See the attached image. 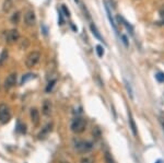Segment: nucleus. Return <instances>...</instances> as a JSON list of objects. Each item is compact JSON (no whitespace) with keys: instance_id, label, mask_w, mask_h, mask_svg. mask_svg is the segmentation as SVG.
<instances>
[{"instance_id":"f257e3e1","label":"nucleus","mask_w":164,"mask_h":163,"mask_svg":"<svg viewBox=\"0 0 164 163\" xmlns=\"http://www.w3.org/2000/svg\"><path fill=\"white\" fill-rule=\"evenodd\" d=\"M71 130H72L74 134H81L83 133L87 128V121L83 118H76L73 119V121L71 123V126H70Z\"/></svg>"},{"instance_id":"f03ea898","label":"nucleus","mask_w":164,"mask_h":163,"mask_svg":"<svg viewBox=\"0 0 164 163\" xmlns=\"http://www.w3.org/2000/svg\"><path fill=\"white\" fill-rule=\"evenodd\" d=\"M74 149H76L77 152L79 153H88L93 149V143L90 141H85V140H80V141H77L76 145H74Z\"/></svg>"},{"instance_id":"7ed1b4c3","label":"nucleus","mask_w":164,"mask_h":163,"mask_svg":"<svg viewBox=\"0 0 164 163\" xmlns=\"http://www.w3.org/2000/svg\"><path fill=\"white\" fill-rule=\"evenodd\" d=\"M41 59V53L40 51H32L27 55L26 59H25V65L27 68H33L34 66H36V63L40 61Z\"/></svg>"},{"instance_id":"20e7f679","label":"nucleus","mask_w":164,"mask_h":163,"mask_svg":"<svg viewBox=\"0 0 164 163\" xmlns=\"http://www.w3.org/2000/svg\"><path fill=\"white\" fill-rule=\"evenodd\" d=\"M11 118V111L10 107L6 104H1L0 105V121L2 124H7Z\"/></svg>"},{"instance_id":"39448f33","label":"nucleus","mask_w":164,"mask_h":163,"mask_svg":"<svg viewBox=\"0 0 164 163\" xmlns=\"http://www.w3.org/2000/svg\"><path fill=\"white\" fill-rule=\"evenodd\" d=\"M20 38V34H19L18 30H10L6 32V42H8L9 44H13V43L18 42Z\"/></svg>"},{"instance_id":"423d86ee","label":"nucleus","mask_w":164,"mask_h":163,"mask_svg":"<svg viewBox=\"0 0 164 163\" xmlns=\"http://www.w3.org/2000/svg\"><path fill=\"white\" fill-rule=\"evenodd\" d=\"M24 22L25 24L29 25V26H33L36 22V17H35V13H34L33 10H27L24 14Z\"/></svg>"},{"instance_id":"0eeeda50","label":"nucleus","mask_w":164,"mask_h":163,"mask_svg":"<svg viewBox=\"0 0 164 163\" xmlns=\"http://www.w3.org/2000/svg\"><path fill=\"white\" fill-rule=\"evenodd\" d=\"M17 83V73H11L7 77V79L5 80V89L9 90L12 87H14Z\"/></svg>"},{"instance_id":"6e6552de","label":"nucleus","mask_w":164,"mask_h":163,"mask_svg":"<svg viewBox=\"0 0 164 163\" xmlns=\"http://www.w3.org/2000/svg\"><path fill=\"white\" fill-rule=\"evenodd\" d=\"M42 112L45 116H49L50 115V113H52V103H50V101L48 100L44 101L42 106Z\"/></svg>"},{"instance_id":"1a4fd4ad","label":"nucleus","mask_w":164,"mask_h":163,"mask_svg":"<svg viewBox=\"0 0 164 163\" xmlns=\"http://www.w3.org/2000/svg\"><path fill=\"white\" fill-rule=\"evenodd\" d=\"M31 119H32V123L35 126H37L38 123H40V113H38V111L36 109H31Z\"/></svg>"},{"instance_id":"9d476101","label":"nucleus","mask_w":164,"mask_h":163,"mask_svg":"<svg viewBox=\"0 0 164 163\" xmlns=\"http://www.w3.org/2000/svg\"><path fill=\"white\" fill-rule=\"evenodd\" d=\"M128 117H129V126H130L131 131H132V134H134V136H137V135H138V130H137L136 123H135L134 117H132V115H131L130 112L128 113Z\"/></svg>"},{"instance_id":"9b49d317","label":"nucleus","mask_w":164,"mask_h":163,"mask_svg":"<svg viewBox=\"0 0 164 163\" xmlns=\"http://www.w3.org/2000/svg\"><path fill=\"white\" fill-rule=\"evenodd\" d=\"M12 6H13V1H12V0H5V2H3V6H2L3 12H9L10 10L12 9Z\"/></svg>"},{"instance_id":"f8f14e48","label":"nucleus","mask_w":164,"mask_h":163,"mask_svg":"<svg viewBox=\"0 0 164 163\" xmlns=\"http://www.w3.org/2000/svg\"><path fill=\"white\" fill-rule=\"evenodd\" d=\"M90 29H91V31H92V33H93V35H94L95 37H96L97 39H100L101 42H103L104 39L102 38V36H101V34L99 33V31H97V29H96V26H95L93 23H92L91 25H90Z\"/></svg>"},{"instance_id":"ddd939ff","label":"nucleus","mask_w":164,"mask_h":163,"mask_svg":"<svg viewBox=\"0 0 164 163\" xmlns=\"http://www.w3.org/2000/svg\"><path fill=\"white\" fill-rule=\"evenodd\" d=\"M34 78H35V75H33V73H27V75H23V77H22V80H21V85H24L25 82H27L29 80L34 79Z\"/></svg>"},{"instance_id":"4468645a","label":"nucleus","mask_w":164,"mask_h":163,"mask_svg":"<svg viewBox=\"0 0 164 163\" xmlns=\"http://www.w3.org/2000/svg\"><path fill=\"white\" fill-rule=\"evenodd\" d=\"M52 126H53L52 124H48V125H47V126H46L45 128L43 129V131H41V134H40V135H38V137H40V138H42V137L45 136L46 134H48L49 131L52 130Z\"/></svg>"},{"instance_id":"2eb2a0df","label":"nucleus","mask_w":164,"mask_h":163,"mask_svg":"<svg viewBox=\"0 0 164 163\" xmlns=\"http://www.w3.org/2000/svg\"><path fill=\"white\" fill-rule=\"evenodd\" d=\"M106 8V13H107V17H108V20L109 22H111V25H112L113 27H114V30L117 32V27H116V24H115V22H114V20H113V18L111 17V12H109V9H108V7H105Z\"/></svg>"},{"instance_id":"dca6fc26","label":"nucleus","mask_w":164,"mask_h":163,"mask_svg":"<svg viewBox=\"0 0 164 163\" xmlns=\"http://www.w3.org/2000/svg\"><path fill=\"white\" fill-rule=\"evenodd\" d=\"M104 160H105V163H115L114 162V159H113L112 157V154L109 153L108 151H106L105 154H104Z\"/></svg>"},{"instance_id":"f3484780","label":"nucleus","mask_w":164,"mask_h":163,"mask_svg":"<svg viewBox=\"0 0 164 163\" xmlns=\"http://www.w3.org/2000/svg\"><path fill=\"white\" fill-rule=\"evenodd\" d=\"M7 58H8V51H7V49H3L1 55H0V65H2V63L6 61Z\"/></svg>"},{"instance_id":"a211bd4d","label":"nucleus","mask_w":164,"mask_h":163,"mask_svg":"<svg viewBox=\"0 0 164 163\" xmlns=\"http://www.w3.org/2000/svg\"><path fill=\"white\" fill-rule=\"evenodd\" d=\"M56 82H57L56 79H54V80H52V81L48 82V85H47V87H46V92H47V93H49V92L53 90V88H54V85Z\"/></svg>"},{"instance_id":"6ab92c4d","label":"nucleus","mask_w":164,"mask_h":163,"mask_svg":"<svg viewBox=\"0 0 164 163\" xmlns=\"http://www.w3.org/2000/svg\"><path fill=\"white\" fill-rule=\"evenodd\" d=\"M20 12H15L14 14L12 15V17H11V22H12V23H15V24H17V23H19V21H20Z\"/></svg>"},{"instance_id":"aec40b11","label":"nucleus","mask_w":164,"mask_h":163,"mask_svg":"<svg viewBox=\"0 0 164 163\" xmlns=\"http://www.w3.org/2000/svg\"><path fill=\"white\" fill-rule=\"evenodd\" d=\"M29 45H30V42H29V39H27V38H23L21 42H20V47H21L22 49L27 48Z\"/></svg>"},{"instance_id":"412c9836","label":"nucleus","mask_w":164,"mask_h":163,"mask_svg":"<svg viewBox=\"0 0 164 163\" xmlns=\"http://www.w3.org/2000/svg\"><path fill=\"white\" fill-rule=\"evenodd\" d=\"M80 163H94V159L92 157H84L81 159Z\"/></svg>"},{"instance_id":"4be33fe9","label":"nucleus","mask_w":164,"mask_h":163,"mask_svg":"<svg viewBox=\"0 0 164 163\" xmlns=\"http://www.w3.org/2000/svg\"><path fill=\"white\" fill-rule=\"evenodd\" d=\"M96 54H97V56L99 57H103V55H104V49H103V47L101 45H97L96 46Z\"/></svg>"},{"instance_id":"5701e85b","label":"nucleus","mask_w":164,"mask_h":163,"mask_svg":"<svg viewBox=\"0 0 164 163\" xmlns=\"http://www.w3.org/2000/svg\"><path fill=\"white\" fill-rule=\"evenodd\" d=\"M125 83H126V89H127V91H128V94L130 95V97L132 99L134 97V94H132V90H131V87L129 85V83H128L127 81H125Z\"/></svg>"},{"instance_id":"b1692460","label":"nucleus","mask_w":164,"mask_h":163,"mask_svg":"<svg viewBox=\"0 0 164 163\" xmlns=\"http://www.w3.org/2000/svg\"><path fill=\"white\" fill-rule=\"evenodd\" d=\"M155 78H156V80H158L159 82H164V73H162V72L156 73Z\"/></svg>"},{"instance_id":"393cba45","label":"nucleus","mask_w":164,"mask_h":163,"mask_svg":"<svg viewBox=\"0 0 164 163\" xmlns=\"http://www.w3.org/2000/svg\"><path fill=\"white\" fill-rule=\"evenodd\" d=\"M61 11H62L64 15H66V17H70L69 10L67 9V7H66V6H61Z\"/></svg>"},{"instance_id":"a878e982","label":"nucleus","mask_w":164,"mask_h":163,"mask_svg":"<svg viewBox=\"0 0 164 163\" xmlns=\"http://www.w3.org/2000/svg\"><path fill=\"white\" fill-rule=\"evenodd\" d=\"M122 39H123V43H124V45L126 46V47H128V41H127V37L125 36V35H123V36H122Z\"/></svg>"},{"instance_id":"bb28decb","label":"nucleus","mask_w":164,"mask_h":163,"mask_svg":"<svg viewBox=\"0 0 164 163\" xmlns=\"http://www.w3.org/2000/svg\"><path fill=\"white\" fill-rule=\"evenodd\" d=\"M159 13H160V15L161 17H164V5L160 8V10H159Z\"/></svg>"},{"instance_id":"cd10ccee","label":"nucleus","mask_w":164,"mask_h":163,"mask_svg":"<svg viewBox=\"0 0 164 163\" xmlns=\"http://www.w3.org/2000/svg\"><path fill=\"white\" fill-rule=\"evenodd\" d=\"M59 24H64V19H62V13L59 12Z\"/></svg>"},{"instance_id":"c85d7f7f","label":"nucleus","mask_w":164,"mask_h":163,"mask_svg":"<svg viewBox=\"0 0 164 163\" xmlns=\"http://www.w3.org/2000/svg\"><path fill=\"white\" fill-rule=\"evenodd\" d=\"M158 24H159V25H162V24H164V21H162V22H158Z\"/></svg>"},{"instance_id":"c756f323","label":"nucleus","mask_w":164,"mask_h":163,"mask_svg":"<svg viewBox=\"0 0 164 163\" xmlns=\"http://www.w3.org/2000/svg\"><path fill=\"white\" fill-rule=\"evenodd\" d=\"M156 163H163V162H162L161 160H159V161H158V162H156Z\"/></svg>"},{"instance_id":"7c9ffc66","label":"nucleus","mask_w":164,"mask_h":163,"mask_svg":"<svg viewBox=\"0 0 164 163\" xmlns=\"http://www.w3.org/2000/svg\"><path fill=\"white\" fill-rule=\"evenodd\" d=\"M74 1H76V2H79V0H74Z\"/></svg>"}]
</instances>
